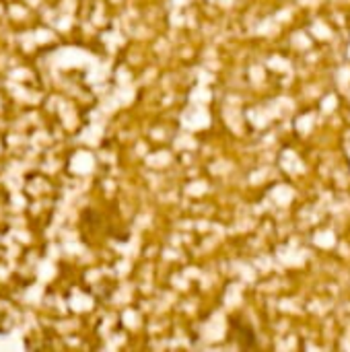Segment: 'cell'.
<instances>
[{
	"label": "cell",
	"mask_w": 350,
	"mask_h": 352,
	"mask_svg": "<svg viewBox=\"0 0 350 352\" xmlns=\"http://www.w3.org/2000/svg\"><path fill=\"white\" fill-rule=\"evenodd\" d=\"M227 340H229V344H233L235 349H241V351H256V349H260V342H258L254 326L248 320L239 318V316H231L229 318Z\"/></svg>",
	"instance_id": "1"
}]
</instances>
